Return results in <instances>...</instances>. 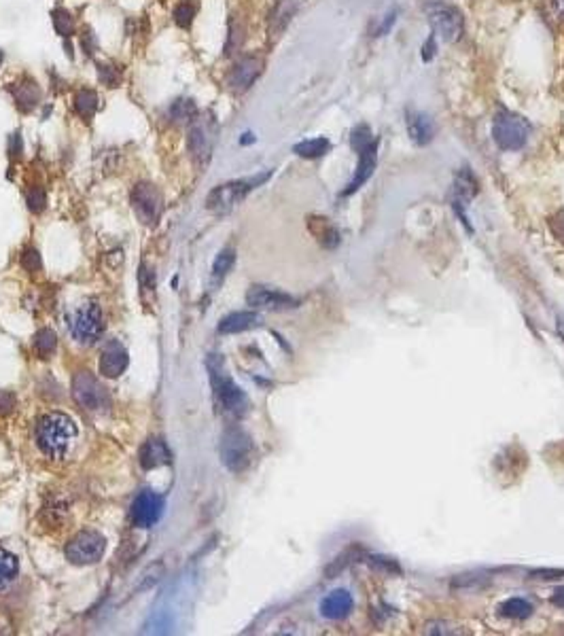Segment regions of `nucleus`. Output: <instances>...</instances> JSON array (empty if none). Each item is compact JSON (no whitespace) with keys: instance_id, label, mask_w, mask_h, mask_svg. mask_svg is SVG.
Returning a JSON list of instances; mask_svg holds the SVG:
<instances>
[{"instance_id":"f257e3e1","label":"nucleus","mask_w":564,"mask_h":636,"mask_svg":"<svg viewBox=\"0 0 564 636\" xmlns=\"http://www.w3.org/2000/svg\"><path fill=\"white\" fill-rule=\"evenodd\" d=\"M77 439V424L71 416L51 412L37 424V446L49 458H64Z\"/></svg>"},{"instance_id":"f03ea898","label":"nucleus","mask_w":564,"mask_h":636,"mask_svg":"<svg viewBox=\"0 0 564 636\" xmlns=\"http://www.w3.org/2000/svg\"><path fill=\"white\" fill-rule=\"evenodd\" d=\"M208 370H210L215 399H217L219 410L229 414V416H234V418H242L248 412V397L244 394V390L240 386H236V382L223 372L221 363L215 365V361L210 358Z\"/></svg>"},{"instance_id":"7ed1b4c3","label":"nucleus","mask_w":564,"mask_h":636,"mask_svg":"<svg viewBox=\"0 0 564 636\" xmlns=\"http://www.w3.org/2000/svg\"><path fill=\"white\" fill-rule=\"evenodd\" d=\"M426 21L430 24L435 35L446 43H456L462 37L464 19L458 7L446 3V0H428L422 5Z\"/></svg>"},{"instance_id":"20e7f679","label":"nucleus","mask_w":564,"mask_h":636,"mask_svg":"<svg viewBox=\"0 0 564 636\" xmlns=\"http://www.w3.org/2000/svg\"><path fill=\"white\" fill-rule=\"evenodd\" d=\"M530 136V123L507 109H501L492 121V138L503 151H520Z\"/></svg>"},{"instance_id":"39448f33","label":"nucleus","mask_w":564,"mask_h":636,"mask_svg":"<svg viewBox=\"0 0 564 636\" xmlns=\"http://www.w3.org/2000/svg\"><path fill=\"white\" fill-rule=\"evenodd\" d=\"M219 454H221V462L227 466V471L242 473L246 471L253 460V439L242 428L229 426L221 437Z\"/></svg>"},{"instance_id":"423d86ee","label":"nucleus","mask_w":564,"mask_h":636,"mask_svg":"<svg viewBox=\"0 0 564 636\" xmlns=\"http://www.w3.org/2000/svg\"><path fill=\"white\" fill-rule=\"evenodd\" d=\"M104 549H107V541L100 532L83 530L66 545V558L77 566H89V564H95L102 560Z\"/></svg>"},{"instance_id":"0eeeda50","label":"nucleus","mask_w":564,"mask_h":636,"mask_svg":"<svg viewBox=\"0 0 564 636\" xmlns=\"http://www.w3.org/2000/svg\"><path fill=\"white\" fill-rule=\"evenodd\" d=\"M268 179H270V172H265V174H261V176H255V179H251V181H236V183L221 185V187H217V189L208 195L206 206H208L210 210H215V212H227V210L234 208L251 189H255L257 185H261L263 181H268Z\"/></svg>"},{"instance_id":"6e6552de","label":"nucleus","mask_w":564,"mask_h":636,"mask_svg":"<svg viewBox=\"0 0 564 636\" xmlns=\"http://www.w3.org/2000/svg\"><path fill=\"white\" fill-rule=\"evenodd\" d=\"M104 331V318H102V310L98 304H85L83 308H79V312L73 318V336L79 344L91 346L100 340Z\"/></svg>"},{"instance_id":"1a4fd4ad","label":"nucleus","mask_w":564,"mask_h":636,"mask_svg":"<svg viewBox=\"0 0 564 636\" xmlns=\"http://www.w3.org/2000/svg\"><path fill=\"white\" fill-rule=\"evenodd\" d=\"M73 394H75L79 406H83V408H87L91 412L104 410L111 403L107 388L100 382H98V378L91 376L89 372H79L75 376V380H73Z\"/></svg>"},{"instance_id":"9d476101","label":"nucleus","mask_w":564,"mask_h":636,"mask_svg":"<svg viewBox=\"0 0 564 636\" xmlns=\"http://www.w3.org/2000/svg\"><path fill=\"white\" fill-rule=\"evenodd\" d=\"M246 304L251 308H257V310H291V308H297L300 306V301L295 297L282 293V291H276V289H268V287H251L248 293H246Z\"/></svg>"},{"instance_id":"9b49d317","label":"nucleus","mask_w":564,"mask_h":636,"mask_svg":"<svg viewBox=\"0 0 564 636\" xmlns=\"http://www.w3.org/2000/svg\"><path fill=\"white\" fill-rule=\"evenodd\" d=\"M131 206L145 225H153L161 215V193L151 183H140L131 191Z\"/></svg>"},{"instance_id":"f8f14e48","label":"nucleus","mask_w":564,"mask_h":636,"mask_svg":"<svg viewBox=\"0 0 564 636\" xmlns=\"http://www.w3.org/2000/svg\"><path fill=\"white\" fill-rule=\"evenodd\" d=\"M161 511H163V498L151 490H143L134 498V503H131V522L138 528H151L161 518Z\"/></svg>"},{"instance_id":"ddd939ff","label":"nucleus","mask_w":564,"mask_h":636,"mask_svg":"<svg viewBox=\"0 0 564 636\" xmlns=\"http://www.w3.org/2000/svg\"><path fill=\"white\" fill-rule=\"evenodd\" d=\"M475 195H477V181H475V176L469 168H462L456 174V181H454V187H452V206L458 212V217L462 219V223L469 229H471V225H469V219H467V208H469V202Z\"/></svg>"},{"instance_id":"4468645a","label":"nucleus","mask_w":564,"mask_h":636,"mask_svg":"<svg viewBox=\"0 0 564 636\" xmlns=\"http://www.w3.org/2000/svg\"><path fill=\"white\" fill-rule=\"evenodd\" d=\"M261 71H263V62L257 57V55H244V57H240L236 64H234V69L229 71V75H227V85L234 89V91H246L255 81H257V77L261 75Z\"/></svg>"},{"instance_id":"2eb2a0df","label":"nucleus","mask_w":564,"mask_h":636,"mask_svg":"<svg viewBox=\"0 0 564 636\" xmlns=\"http://www.w3.org/2000/svg\"><path fill=\"white\" fill-rule=\"evenodd\" d=\"M352 609H354V598L348 590H334L320 600V615L331 621L348 617Z\"/></svg>"},{"instance_id":"dca6fc26","label":"nucleus","mask_w":564,"mask_h":636,"mask_svg":"<svg viewBox=\"0 0 564 636\" xmlns=\"http://www.w3.org/2000/svg\"><path fill=\"white\" fill-rule=\"evenodd\" d=\"M378 145L380 140H376L372 147H367L365 151L358 153V163H356V170H354V176L348 185V189L344 191V195H352L354 191H358L365 183L370 181V176L374 174L376 170V161H378Z\"/></svg>"},{"instance_id":"f3484780","label":"nucleus","mask_w":564,"mask_h":636,"mask_svg":"<svg viewBox=\"0 0 564 636\" xmlns=\"http://www.w3.org/2000/svg\"><path fill=\"white\" fill-rule=\"evenodd\" d=\"M127 352L121 344L111 342L104 346L100 356V374L104 378H119L127 370Z\"/></svg>"},{"instance_id":"a211bd4d","label":"nucleus","mask_w":564,"mask_h":636,"mask_svg":"<svg viewBox=\"0 0 564 636\" xmlns=\"http://www.w3.org/2000/svg\"><path fill=\"white\" fill-rule=\"evenodd\" d=\"M408 134L410 138L416 143V145H428L435 136V123L430 119L426 113H420V111H408Z\"/></svg>"},{"instance_id":"6ab92c4d","label":"nucleus","mask_w":564,"mask_h":636,"mask_svg":"<svg viewBox=\"0 0 564 636\" xmlns=\"http://www.w3.org/2000/svg\"><path fill=\"white\" fill-rule=\"evenodd\" d=\"M259 325H261V314H257V312H234V314L225 316L219 322V333H223V336H231V333H242V331L255 329Z\"/></svg>"},{"instance_id":"aec40b11","label":"nucleus","mask_w":564,"mask_h":636,"mask_svg":"<svg viewBox=\"0 0 564 636\" xmlns=\"http://www.w3.org/2000/svg\"><path fill=\"white\" fill-rule=\"evenodd\" d=\"M140 464L143 469H157L161 464H168L170 462V450L165 446L161 439H149L143 448H140Z\"/></svg>"},{"instance_id":"412c9836","label":"nucleus","mask_w":564,"mask_h":636,"mask_svg":"<svg viewBox=\"0 0 564 636\" xmlns=\"http://www.w3.org/2000/svg\"><path fill=\"white\" fill-rule=\"evenodd\" d=\"M187 147H189V153L193 155V159L197 161H206L210 157V136L204 125H193L191 131H189V138H187Z\"/></svg>"},{"instance_id":"4be33fe9","label":"nucleus","mask_w":564,"mask_h":636,"mask_svg":"<svg viewBox=\"0 0 564 636\" xmlns=\"http://www.w3.org/2000/svg\"><path fill=\"white\" fill-rule=\"evenodd\" d=\"M13 96H15V105H17V109L24 111V113H30L32 109H35V107L39 105V100H41V89H39V85H37L35 81H24V83H19V85L15 87Z\"/></svg>"},{"instance_id":"5701e85b","label":"nucleus","mask_w":564,"mask_h":636,"mask_svg":"<svg viewBox=\"0 0 564 636\" xmlns=\"http://www.w3.org/2000/svg\"><path fill=\"white\" fill-rule=\"evenodd\" d=\"M19 573V562L7 549H0V592L7 590Z\"/></svg>"},{"instance_id":"b1692460","label":"nucleus","mask_w":564,"mask_h":636,"mask_svg":"<svg viewBox=\"0 0 564 636\" xmlns=\"http://www.w3.org/2000/svg\"><path fill=\"white\" fill-rule=\"evenodd\" d=\"M499 611H501L503 617H509V619H528L530 615H533L535 609L526 598L516 596V598H507Z\"/></svg>"},{"instance_id":"393cba45","label":"nucleus","mask_w":564,"mask_h":636,"mask_svg":"<svg viewBox=\"0 0 564 636\" xmlns=\"http://www.w3.org/2000/svg\"><path fill=\"white\" fill-rule=\"evenodd\" d=\"M295 7H297L295 0H278V5H276V9H274V13H272V19H270L272 32L280 35V32L286 28V24L291 21V17H293V13H295Z\"/></svg>"},{"instance_id":"a878e982","label":"nucleus","mask_w":564,"mask_h":636,"mask_svg":"<svg viewBox=\"0 0 564 636\" xmlns=\"http://www.w3.org/2000/svg\"><path fill=\"white\" fill-rule=\"evenodd\" d=\"M490 583V577L484 573H467V575H458L452 579V590H460V592H475L482 590Z\"/></svg>"},{"instance_id":"bb28decb","label":"nucleus","mask_w":564,"mask_h":636,"mask_svg":"<svg viewBox=\"0 0 564 636\" xmlns=\"http://www.w3.org/2000/svg\"><path fill=\"white\" fill-rule=\"evenodd\" d=\"M331 149V143L327 138H312V140H304L300 145H295V153L300 157H306V159H316V157H322L327 151Z\"/></svg>"},{"instance_id":"cd10ccee","label":"nucleus","mask_w":564,"mask_h":636,"mask_svg":"<svg viewBox=\"0 0 564 636\" xmlns=\"http://www.w3.org/2000/svg\"><path fill=\"white\" fill-rule=\"evenodd\" d=\"M75 107L83 119H91L98 111V93L91 89H81L75 98Z\"/></svg>"},{"instance_id":"c85d7f7f","label":"nucleus","mask_w":564,"mask_h":636,"mask_svg":"<svg viewBox=\"0 0 564 636\" xmlns=\"http://www.w3.org/2000/svg\"><path fill=\"white\" fill-rule=\"evenodd\" d=\"M168 115H170V119L174 123H187V121H191L197 115V107L193 105V100H189V98H179L176 102L170 107Z\"/></svg>"},{"instance_id":"c756f323","label":"nucleus","mask_w":564,"mask_h":636,"mask_svg":"<svg viewBox=\"0 0 564 636\" xmlns=\"http://www.w3.org/2000/svg\"><path fill=\"white\" fill-rule=\"evenodd\" d=\"M57 346V338L51 329H41L35 336V350L41 358H49Z\"/></svg>"},{"instance_id":"7c9ffc66","label":"nucleus","mask_w":564,"mask_h":636,"mask_svg":"<svg viewBox=\"0 0 564 636\" xmlns=\"http://www.w3.org/2000/svg\"><path fill=\"white\" fill-rule=\"evenodd\" d=\"M376 143V138H374V134H372V129H370V125H356L354 129H352V136H350V147L356 151V153H361V151H365L367 147H372Z\"/></svg>"},{"instance_id":"2f4dec72","label":"nucleus","mask_w":564,"mask_h":636,"mask_svg":"<svg viewBox=\"0 0 564 636\" xmlns=\"http://www.w3.org/2000/svg\"><path fill=\"white\" fill-rule=\"evenodd\" d=\"M234 263H236V251L234 248H225V251H221L219 255H217V259H215V265H212V272H215V276L217 278H223L231 267H234Z\"/></svg>"},{"instance_id":"473e14b6","label":"nucleus","mask_w":564,"mask_h":636,"mask_svg":"<svg viewBox=\"0 0 564 636\" xmlns=\"http://www.w3.org/2000/svg\"><path fill=\"white\" fill-rule=\"evenodd\" d=\"M197 13V5L195 0H183V3L174 9V21L181 26V28H189L193 17Z\"/></svg>"},{"instance_id":"72a5a7b5","label":"nucleus","mask_w":564,"mask_h":636,"mask_svg":"<svg viewBox=\"0 0 564 636\" xmlns=\"http://www.w3.org/2000/svg\"><path fill=\"white\" fill-rule=\"evenodd\" d=\"M53 28H55V32L60 37H71L73 35V17H71V13L69 11H64V9H55L53 13Z\"/></svg>"},{"instance_id":"f704fd0d","label":"nucleus","mask_w":564,"mask_h":636,"mask_svg":"<svg viewBox=\"0 0 564 636\" xmlns=\"http://www.w3.org/2000/svg\"><path fill=\"white\" fill-rule=\"evenodd\" d=\"M367 562H370V566L374 568V571H380L384 575H399L401 573L399 564H397L394 560H390V558H384V556H367Z\"/></svg>"},{"instance_id":"c9c22d12","label":"nucleus","mask_w":564,"mask_h":636,"mask_svg":"<svg viewBox=\"0 0 564 636\" xmlns=\"http://www.w3.org/2000/svg\"><path fill=\"white\" fill-rule=\"evenodd\" d=\"M354 558H356V549H348V552H344L342 556H338L334 562L329 564V568L325 571V575H327V577H336L338 573H342V571H344V568H346V566H348V564H350Z\"/></svg>"},{"instance_id":"e433bc0d","label":"nucleus","mask_w":564,"mask_h":636,"mask_svg":"<svg viewBox=\"0 0 564 636\" xmlns=\"http://www.w3.org/2000/svg\"><path fill=\"white\" fill-rule=\"evenodd\" d=\"M98 79H100V83L107 85V87H117L119 81H121L117 69H113V66H109V64L98 66Z\"/></svg>"},{"instance_id":"4c0bfd02","label":"nucleus","mask_w":564,"mask_h":636,"mask_svg":"<svg viewBox=\"0 0 564 636\" xmlns=\"http://www.w3.org/2000/svg\"><path fill=\"white\" fill-rule=\"evenodd\" d=\"M21 265L26 267L28 272H37V270H41V265H43L41 255H39L35 248H26L24 255H21Z\"/></svg>"},{"instance_id":"58836bf2","label":"nucleus","mask_w":564,"mask_h":636,"mask_svg":"<svg viewBox=\"0 0 564 636\" xmlns=\"http://www.w3.org/2000/svg\"><path fill=\"white\" fill-rule=\"evenodd\" d=\"M161 575H163V564H161V562H157V564H153L151 568H147L145 575H143L140 590H147V588L155 585V583L159 581V577H161Z\"/></svg>"},{"instance_id":"ea45409f","label":"nucleus","mask_w":564,"mask_h":636,"mask_svg":"<svg viewBox=\"0 0 564 636\" xmlns=\"http://www.w3.org/2000/svg\"><path fill=\"white\" fill-rule=\"evenodd\" d=\"M47 204V195L43 189H32V193L28 195V208L32 212H41Z\"/></svg>"},{"instance_id":"a19ab883","label":"nucleus","mask_w":564,"mask_h":636,"mask_svg":"<svg viewBox=\"0 0 564 636\" xmlns=\"http://www.w3.org/2000/svg\"><path fill=\"white\" fill-rule=\"evenodd\" d=\"M17 399L9 390H0V416H9L15 410Z\"/></svg>"},{"instance_id":"79ce46f5","label":"nucleus","mask_w":564,"mask_h":636,"mask_svg":"<svg viewBox=\"0 0 564 636\" xmlns=\"http://www.w3.org/2000/svg\"><path fill=\"white\" fill-rule=\"evenodd\" d=\"M428 634H460L462 630H456V626L448 624V621H430L426 626Z\"/></svg>"},{"instance_id":"37998d69","label":"nucleus","mask_w":564,"mask_h":636,"mask_svg":"<svg viewBox=\"0 0 564 636\" xmlns=\"http://www.w3.org/2000/svg\"><path fill=\"white\" fill-rule=\"evenodd\" d=\"M394 21H397V11H388V13L384 15L382 24H380L378 30H376V37H384L386 32H390V28L394 26Z\"/></svg>"},{"instance_id":"c03bdc74","label":"nucleus","mask_w":564,"mask_h":636,"mask_svg":"<svg viewBox=\"0 0 564 636\" xmlns=\"http://www.w3.org/2000/svg\"><path fill=\"white\" fill-rule=\"evenodd\" d=\"M552 229L560 240H564V212H560L558 217L552 219Z\"/></svg>"},{"instance_id":"a18cd8bd","label":"nucleus","mask_w":564,"mask_h":636,"mask_svg":"<svg viewBox=\"0 0 564 636\" xmlns=\"http://www.w3.org/2000/svg\"><path fill=\"white\" fill-rule=\"evenodd\" d=\"M549 9L558 21H564V0H549Z\"/></svg>"},{"instance_id":"49530a36","label":"nucleus","mask_w":564,"mask_h":636,"mask_svg":"<svg viewBox=\"0 0 564 636\" xmlns=\"http://www.w3.org/2000/svg\"><path fill=\"white\" fill-rule=\"evenodd\" d=\"M433 55H435V39H430L422 47V60L428 62V60H433Z\"/></svg>"},{"instance_id":"de8ad7c7","label":"nucleus","mask_w":564,"mask_h":636,"mask_svg":"<svg viewBox=\"0 0 564 636\" xmlns=\"http://www.w3.org/2000/svg\"><path fill=\"white\" fill-rule=\"evenodd\" d=\"M552 602H554L556 607L564 609V585H560V588L552 594Z\"/></svg>"},{"instance_id":"09e8293b","label":"nucleus","mask_w":564,"mask_h":636,"mask_svg":"<svg viewBox=\"0 0 564 636\" xmlns=\"http://www.w3.org/2000/svg\"><path fill=\"white\" fill-rule=\"evenodd\" d=\"M11 153L13 155H21V138H19V134H13V136H11Z\"/></svg>"},{"instance_id":"8fccbe9b","label":"nucleus","mask_w":564,"mask_h":636,"mask_svg":"<svg viewBox=\"0 0 564 636\" xmlns=\"http://www.w3.org/2000/svg\"><path fill=\"white\" fill-rule=\"evenodd\" d=\"M556 575H562V573H554V571H535V573H533V579H558Z\"/></svg>"},{"instance_id":"3c124183","label":"nucleus","mask_w":564,"mask_h":636,"mask_svg":"<svg viewBox=\"0 0 564 636\" xmlns=\"http://www.w3.org/2000/svg\"><path fill=\"white\" fill-rule=\"evenodd\" d=\"M0 62H3V51H0Z\"/></svg>"}]
</instances>
